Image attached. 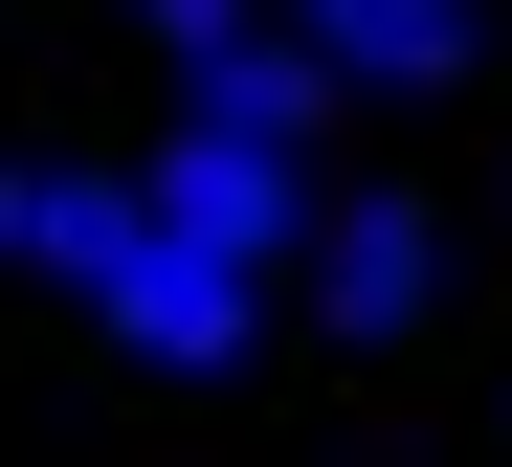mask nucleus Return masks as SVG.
<instances>
[{
	"instance_id": "2",
	"label": "nucleus",
	"mask_w": 512,
	"mask_h": 467,
	"mask_svg": "<svg viewBox=\"0 0 512 467\" xmlns=\"http://www.w3.org/2000/svg\"><path fill=\"white\" fill-rule=\"evenodd\" d=\"M0 245L67 267V290H134V267H156V178H67V156H23V178H0Z\"/></svg>"
},
{
	"instance_id": "7",
	"label": "nucleus",
	"mask_w": 512,
	"mask_h": 467,
	"mask_svg": "<svg viewBox=\"0 0 512 467\" xmlns=\"http://www.w3.org/2000/svg\"><path fill=\"white\" fill-rule=\"evenodd\" d=\"M134 23L179 45V67H245V45H268V0H134Z\"/></svg>"
},
{
	"instance_id": "4",
	"label": "nucleus",
	"mask_w": 512,
	"mask_h": 467,
	"mask_svg": "<svg viewBox=\"0 0 512 467\" xmlns=\"http://www.w3.org/2000/svg\"><path fill=\"white\" fill-rule=\"evenodd\" d=\"M312 312L334 334H423V312H446V223H423V201H334V245H312Z\"/></svg>"
},
{
	"instance_id": "6",
	"label": "nucleus",
	"mask_w": 512,
	"mask_h": 467,
	"mask_svg": "<svg viewBox=\"0 0 512 467\" xmlns=\"http://www.w3.org/2000/svg\"><path fill=\"white\" fill-rule=\"evenodd\" d=\"M334 89H357V67H334V45H245V67H201V134H268V156H312V112H334Z\"/></svg>"
},
{
	"instance_id": "1",
	"label": "nucleus",
	"mask_w": 512,
	"mask_h": 467,
	"mask_svg": "<svg viewBox=\"0 0 512 467\" xmlns=\"http://www.w3.org/2000/svg\"><path fill=\"white\" fill-rule=\"evenodd\" d=\"M156 223H179L201 267H312V245H334L312 178H290L268 134H201V112H179V156H156Z\"/></svg>"
},
{
	"instance_id": "3",
	"label": "nucleus",
	"mask_w": 512,
	"mask_h": 467,
	"mask_svg": "<svg viewBox=\"0 0 512 467\" xmlns=\"http://www.w3.org/2000/svg\"><path fill=\"white\" fill-rule=\"evenodd\" d=\"M90 312H112V356H156V379H223V356L268 334V290H245V267H201L179 223H156V267H134V290H90Z\"/></svg>"
},
{
	"instance_id": "5",
	"label": "nucleus",
	"mask_w": 512,
	"mask_h": 467,
	"mask_svg": "<svg viewBox=\"0 0 512 467\" xmlns=\"http://www.w3.org/2000/svg\"><path fill=\"white\" fill-rule=\"evenodd\" d=\"M268 23H290V45H334L357 89H446V67L490 45V0H268Z\"/></svg>"
}]
</instances>
